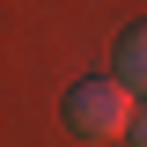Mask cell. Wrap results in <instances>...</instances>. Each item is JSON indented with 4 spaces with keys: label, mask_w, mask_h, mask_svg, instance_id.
<instances>
[{
    "label": "cell",
    "mask_w": 147,
    "mask_h": 147,
    "mask_svg": "<svg viewBox=\"0 0 147 147\" xmlns=\"http://www.w3.org/2000/svg\"><path fill=\"white\" fill-rule=\"evenodd\" d=\"M66 125L81 132V140H125L132 132V88L118 81V74H96V81H81V88L66 96Z\"/></svg>",
    "instance_id": "6da1fadb"
},
{
    "label": "cell",
    "mask_w": 147,
    "mask_h": 147,
    "mask_svg": "<svg viewBox=\"0 0 147 147\" xmlns=\"http://www.w3.org/2000/svg\"><path fill=\"white\" fill-rule=\"evenodd\" d=\"M118 81H125L132 96H147V22L118 37Z\"/></svg>",
    "instance_id": "7a4b0ae2"
},
{
    "label": "cell",
    "mask_w": 147,
    "mask_h": 147,
    "mask_svg": "<svg viewBox=\"0 0 147 147\" xmlns=\"http://www.w3.org/2000/svg\"><path fill=\"white\" fill-rule=\"evenodd\" d=\"M132 147H147V110H140V118H132Z\"/></svg>",
    "instance_id": "3957f363"
}]
</instances>
